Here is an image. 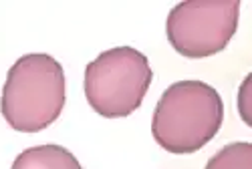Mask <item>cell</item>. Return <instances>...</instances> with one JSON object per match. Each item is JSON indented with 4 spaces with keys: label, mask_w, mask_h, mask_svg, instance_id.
Wrapping results in <instances>:
<instances>
[{
    "label": "cell",
    "mask_w": 252,
    "mask_h": 169,
    "mask_svg": "<svg viewBox=\"0 0 252 169\" xmlns=\"http://www.w3.org/2000/svg\"><path fill=\"white\" fill-rule=\"evenodd\" d=\"M224 121L220 93L204 81H178L159 97L152 135L156 143L174 155H190L212 141Z\"/></svg>",
    "instance_id": "cell-1"
},
{
    "label": "cell",
    "mask_w": 252,
    "mask_h": 169,
    "mask_svg": "<svg viewBox=\"0 0 252 169\" xmlns=\"http://www.w3.org/2000/svg\"><path fill=\"white\" fill-rule=\"evenodd\" d=\"M65 99L61 62L51 55L32 53L10 67L0 97V113L14 131L38 133L61 117Z\"/></svg>",
    "instance_id": "cell-2"
},
{
    "label": "cell",
    "mask_w": 252,
    "mask_h": 169,
    "mask_svg": "<svg viewBox=\"0 0 252 169\" xmlns=\"http://www.w3.org/2000/svg\"><path fill=\"white\" fill-rule=\"evenodd\" d=\"M152 81L148 56L133 47H115L85 67L83 87L95 113L105 119H121L141 107Z\"/></svg>",
    "instance_id": "cell-3"
},
{
    "label": "cell",
    "mask_w": 252,
    "mask_h": 169,
    "mask_svg": "<svg viewBox=\"0 0 252 169\" xmlns=\"http://www.w3.org/2000/svg\"><path fill=\"white\" fill-rule=\"evenodd\" d=\"M240 0H186L167 14V40L186 58L214 56L238 28Z\"/></svg>",
    "instance_id": "cell-4"
},
{
    "label": "cell",
    "mask_w": 252,
    "mask_h": 169,
    "mask_svg": "<svg viewBox=\"0 0 252 169\" xmlns=\"http://www.w3.org/2000/svg\"><path fill=\"white\" fill-rule=\"evenodd\" d=\"M10 169H83L77 157L61 145H36L18 153Z\"/></svg>",
    "instance_id": "cell-5"
},
{
    "label": "cell",
    "mask_w": 252,
    "mask_h": 169,
    "mask_svg": "<svg viewBox=\"0 0 252 169\" xmlns=\"http://www.w3.org/2000/svg\"><path fill=\"white\" fill-rule=\"evenodd\" d=\"M204 169H252V145L248 141L228 143L208 159Z\"/></svg>",
    "instance_id": "cell-6"
}]
</instances>
